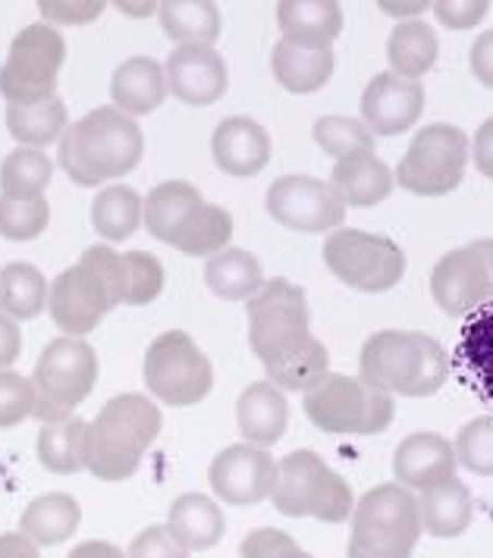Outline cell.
Segmentation results:
<instances>
[{"mask_svg":"<svg viewBox=\"0 0 493 558\" xmlns=\"http://www.w3.org/2000/svg\"><path fill=\"white\" fill-rule=\"evenodd\" d=\"M309 324V299L289 279H270L249 299V345L277 389L309 392L330 374V355Z\"/></svg>","mask_w":493,"mask_h":558,"instance_id":"1","label":"cell"},{"mask_svg":"<svg viewBox=\"0 0 493 558\" xmlns=\"http://www.w3.org/2000/svg\"><path fill=\"white\" fill-rule=\"evenodd\" d=\"M145 151V135L139 123L117 107H98L79 123L67 126L57 160L63 173L82 189L113 182L139 167Z\"/></svg>","mask_w":493,"mask_h":558,"instance_id":"2","label":"cell"},{"mask_svg":"<svg viewBox=\"0 0 493 558\" xmlns=\"http://www.w3.org/2000/svg\"><path fill=\"white\" fill-rule=\"evenodd\" d=\"M160 408L142 392L110 399L85 427V468L105 483L130 481L160 433Z\"/></svg>","mask_w":493,"mask_h":558,"instance_id":"3","label":"cell"},{"mask_svg":"<svg viewBox=\"0 0 493 558\" xmlns=\"http://www.w3.org/2000/svg\"><path fill=\"white\" fill-rule=\"evenodd\" d=\"M127 305V257L95 245L51 282V320L70 336L92 332L113 307Z\"/></svg>","mask_w":493,"mask_h":558,"instance_id":"4","label":"cell"},{"mask_svg":"<svg viewBox=\"0 0 493 558\" xmlns=\"http://www.w3.org/2000/svg\"><path fill=\"white\" fill-rule=\"evenodd\" d=\"M359 367L364 383L406 399H428L449 377V357L441 342L416 330L374 332L364 342Z\"/></svg>","mask_w":493,"mask_h":558,"instance_id":"5","label":"cell"},{"mask_svg":"<svg viewBox=\"0 0 493 558\" xmlns=\"http://www.w3.org/2000/svg\"><path fill=\"white\" fill-rule=\"evenodd\" d=\"M421 533L412 489L402 483L374 486L352 508L349 558H412Z\"/></svg>","mask_w":493,"mask_h":558,"instance_id":"6","label":"cell"},{"mask_svg":"<svg viewBox=\"0 0 493 558\" xmlns=\"http://www.w3.org/2000/svg\"><path fill=\"white\" fill-rule=\"evenodd\" d=\"M270 499L286 518H317L327 524L349 521L356 508L349 483L312 449H296L277 461V486Z\"/></svg>","mask_w":493,"mask_h":558,"instance_id":"7","label":"cell"},{"mask_svg":"<svg viewBox=\"0 0 493 558\" xmlns=\"http://www.w3.org/2000/svg\"><path fill=\"white\" fill-rule=\"evenodd\" d=\"M305 414L314 427L334 436H377L393 424V396L362 377L327 374L305 392Z\"/></svg>","mask_w":493,"mask_h":558,"instance_id":"8","label":"cell"},{"mask_svg":"<svg viewBox=\"0 0 493 558\" xmlns=\"http://www.w3.org/2000/svg\"><path fill=\"white\" fill-rule=\"evenodd\" d=\"M98 383V355L95 349L76 339V336H60L48 342L41 352L32 386H35V414L41 424H60L70 417V411L82 405Z\"/></svg>","mask_w":493,"mask_h":558,"instance_id":"9","label":"cell"},{"mask_svg":"<svg viewBox=\"0 0 493 558\" xmlns=\"http://www.w3.org/2000/svg\"><path fill=\"white\" fill-rule=\"evenodd\" d=\"M468 154H471V142L462 129L434 123V126L421 129L412 138L393 179L399 182V189L412 195L441 198L453 189H459V182L466 177Z\"/></svg>","mask_w":493,"mask_h":558,"instance_id":"10","label":"cell"},{"mask_svg":"<svg viewBox=\"0 0 493 558\" xmlns=\"http://www.w3.org/2000/svg\"><path fill=\"white\" fill-rule=\"evenodd\" d=\"M63 60V35L48 23H32L7 51V63L0 66V95L10 104L51 101Z\"/></svg>","mask_w":493,"mask_h":558,"instance_id":"11","label":"cell"},{"mask_svg":"<svg viewBox=\"0 0 493 558\" xmlns=\"http://www.w3.org/2000/svg\"><path fill=\"white\" fill-rule=\"evenodd\" d=\"M145 386L164 405L189 408L211 392L214 367L189 332H160L145 355Z\"/></svg>","mask_w":493,"mask_h":558,"instance_id":"12","label":"cell"},{"mask_svg":"<svg viewBox=\"0 0 493 558\" xmlns=\"http://www.w3.org/2000/svg\"><path fill=\"white\" fill-rule=\"evenodd\" d=\"M327 270L359 292H387L406 277V254L402 248L377 232L362 229H339L324 242Z\"/></svg>","mask_w":493,"mask_h":558,"instance_id":"13","label":"cell"},{"mask_svg":"<svg viewBox=\"0 0 493 558\" xmlns=\"http://www.w3.org/2000/svg\"><path fill=\"white\" fill-rule=\"evenodd\" d=\"M431 292L449 317H468L478 307L493 305V239L443 254L431 274Z\"/></svg>","mask_w":493,"mask_h":558,"instance_id":"14","label":"cell"},{"mask_svg":"<svg viewBox=\"0 0 493 558\" xmlns=\"http://www.w3.org/2000/svg\"><path fill=\"white\" fill-rule=\"evenodd\" d=\"M267 214L292 232H327L346 220V204L324 179L280 177L267 189Z\"/></svg>","mask_w":493,"mask_h":558,"instance_id":"15","label":"cell"},{"mask_svg":"<svg viewBox=\"0 0 493 558\" xmlns=\"http://www.w3.org/2000/svg\"><path fill=\"white\" fill-rule=\"evenodd\" d=\"M211 489L227 506H258L277 486V461L252 442L227 446L211 461Z\"/></svg>","mask_w":493,"mask_h":558,"instance_id":"16","label":"cell"},{"mask_svg":"<svg viewBox=\"0 0 493 558\" xmlns=\"http://www.w3.org/2000/svg\"><path fill=\"white\" fill-rule=\"evenodd\" d=\"M424 113V88L421 82L381 73L368 82L362 95V123L371 135H399L409 132Z\"/></svg>","mask_w":493,"mask_h":558,"instance_id":"17","label":"cell"},{"mask_svg":"<svg viewBox=\"0 0 493 558\" xmlns=\"http://www.w3.org/2000/svg\"><path fill=\"white\" fill-rule=\"evenodd\" d=\"M167 88L189 107H211L214 101L224 98L230 73L224 57L214 48L202 45H182L167 57Z\"/></svg>","mask_w":493,"mask_h":558,"instance_id":"18","label":"cell"},{"mask_svg":"<svg viewBox=\"0 0 493 558\" xmlns=\"http://www.w3.org/2000/svg\"><path fill=\"white\" fill-rule=\"evenodd\" d=\"M456 449L441 433H412L393 452V474L406 489H428L456 477Z\"/></svg>","mask_w":493,"mask_h":558,"instance_id":"19","label":"cell"},{"mask_svg":"<svg viewBox=\"0 0 493 558\" xmlns=\"http://www.w3.org/2000/svg\"><path fill=\"white\" fill-rule=\"evenodd\" d=\"M211 154L214 163L230 177H258L270 160V135L249 117H230L214 129Z\"/></svg>","mask_w":493,"mask_h":558,"instance_id":"20","label":"cell"},{"mask_svg":"<svg viewBox=\"0 0 493 558\" xmlns=\"http://www.w3.org/2000/svg\"><path fill=\"white\" fill-rule=\"evenodd\" d=\"M453 364L459 377L478 392V399L493 408V305L468 314L453 352Z\"/></svg>","mask_w":493,"mask_h":558,"instance_id":"21","label":"cell"},{"mask_svg":"<svg viewBox=\"0 0 493 558\" xmlns=\"http://www.w3.org/2000/svg\"><path fill=\"white\" fill-rule=\"evenodd\" d=\"M277 26L289 45L330 51L342 32V10L334 0H284L277 3Z\"/></svg>","mask_w":493,"mask_h":558,"instance_id":"22","label":"cell"},{"mask_svg":"<svg viewBox=\"0 0 493 558\" xmlns=\"http://www.w3.org/2000/svg\"><path fill=\"white\" fill-rule=\"evenodd\" d=\"M236 421H239L242 436L258 449L280 442L286 433V421H289L284 389H277L270 380L245 386L239 396V405H236Z\"/></svg>","mask_w":493,"mask_h":558,"instance_id":"23","label":"cell"},{"mask_svg":"<svg viewBox=\"0 0 493 558\" xmlns=\"http://www.w3.org/2000/svg\"><path fill=\"white\" fill-rule=\"evenodd\" d=\"M330 185L346 207H374V204L387 202L396 179L377 154L362 151L337 160Z\"/></svg>","mask_w":493,"mask_h":558,"instance_id":"24","label":"cell"},{"mask_svg":"<svg viewBox=\"0 0 493 558\" xmlns=\"http://www.w3.org/2000/svg\"><path fill=\"white\" fill-rule=\"evenodd\" d=\"M167 73L152 57H130L127 63L117 66L110 78V98L113 107L123 110L127 117H142L157 110L167 98Z\"/></svg>","mask_w":493,"mask_h":558,"instance_id":"25","label":"cell"},{"mask_svg":"<svg viewBox=\"0 0 493 558\" xmlns=\"http://www.w3.org/2000/svg\"><path fill=\"white\" fill-rule=\"evenodd\" d=\"M471 489L459 477L434 483L421 489L418 499V514H421V531L434 539H456L468 531L471 524Z\"/></svg>","mask_w":493,"mask_h":558,"instance_id":"26","label":"cell"},{"mask_svg":"<svg viewBox=\"0 0 493 558\" xmlns=\"http://www.w3.org/2000/svg\"><path fill=\"white\" fill-rule=\"evenodd\" d=\"M202 204H205V198H202V192L192 182H182V179L160 182L145 198V227H148V232L155 235L157 242L173 245L177 235L195 217V210Z\"/></svg>","mask_w":493,"mask_h":558,"instance_id":"27","label":"cell"},{"mask_svg":"<svg viewBox=\"0 0 493 558\" xmlns=\"http://www.w3.org/2000/svg\"><path fill=\"white\" fill-rule=\"evenodd\" d=\"M167 527L189 553H202L220 543L227 521H224L220 506L205 493H185L170 506Z\"/></svg>","mask_w":493,"mask_h":558,"instance_id":"28","label":"cell"},{"mask_svg":"<svg viewBox=\"0 0 493 558\" xmlns=\"http://www.w3.org/2000/svg\"><path fill=\"white\" fill-rule=\"evenodd\" d=\"M82 508L70 493H45L32 499L20 518V533H26L35 546H60L79 531Z\"/></svg>","mask_w":493,"mask_h":558,"instance_id":"29","label":"cell"},{"mask_svg":"<svg viewBox=\"0 0 493 558\" xmlns=\"http://www.w3.org/2000/svg\"><path fill=\"white\" fill-rule=\"evenodd\" d=\"M160 28L177 45L211 48L220 38V10L211 0H164L157 3Z\"/></svg>","mask_w":493,"mask_h":558,"instance_id":"30","label":"cell"},{"mask_svg":"<svg viewBox=\"0 0 493 558\" xmlns=\"http://www.w3.org/2000/svg\"><path fill=\"white\" fill-rule=\"evenodd\" d=\"M274 78L292 95H312L334 76V51H312L289 41H277L270 57Z\"/></svg>","mask_w":493,"mask_h":558,"instance_id":"31","label":"cell"},{"mask_svg":"<svg viewBox=\"0 0 493 558\" xmlns=\"http://www.w3.org/2000/svg\"><path fill=\"white\" fill-rule=\"evenodd\" d=\"M205 282L211 286L214 295L227 299V302H242L252 299L264 286L258 257L245 248H224L205 264Z\"/></svg>","mask_w":493,"mask_h":558,"instance_id":"32","label":"cell"},{"mask_svg":"<svg viewBox=\"0 0 493 558\" xmlns=\"http://www.w3.org/2000/svg\"><path fill=\"white\" fill-rule=\"evenodd\" d=\"M437 51H441L437 35L428 23H421V20L399 23L387 41V60L393 66L389 73L418 82L437 63Z\"/></svg>","mask_w":493,"mask_h":558,"instance_id":"33","label":"cell"},{"mask_svg":"<svg viewBox=\"0 0 493 558\" xmlns=\"http://www.w3.org/2000/svg\"><path fill=\"white\" fill-rule=\"evenodd\" d=\"M67 104L53 95L51 101L41 104H10L7 107V129L23 148H45L67 132Z\"/></svg>","mask_w":493,"mask_h":558,"instance_id":"34","label":"cell"},{"mask_svg":"<svg viewBox=\"0 0 493 558\" xmlns=\"http://www.w3.org/2000/svg\"><path fill=\"white\" fill-rule=\"evenodd\" d=\"M48 279L26 260H13L0 270V311L13 320H32L48 307Z\"/></svg>","mask_w":493,"mask_h":558,"instance_id":"35","label":"cell"},{"mask_svg":"<svg viewBox=\"0 0 493 558\" xmlns=\"http://www.w3.org/2000/svg\"><path fill=\"white\" fill-rule=\"evenodd\" d=\"M145 220V202L130 185H107L92 202V223L107 242H123Z\"/></svg>","mask_w":493,"mask_h":558,"instance_id":"36","label":"cell"},{"mask_svg":"<svg viewBox=\"0 0 493 558\" xmlns=\"http://www.w3.org/2000/svg\"><path fill=\"white\" fill-rule=\"evenodd\" d=\"M51 157L38 148H16L0 163V195L7 198H45L51 185Z\"/></svg>","mask_w":493,"mask_h":558,"instance_id":"37","label":"cell"},{"mask_svg":"<svg viewBox=\"0 0 493 558\" xmlns=\"http://www.w3.org/2000/svg\"><path fill=\"white\" fill-rule=\"evenodd\" d=\"M85 421L67 417L60 424H45L38 433V461L53 474H76L85 468Z\"/></svg>","mask_w":493,"mask_h":558,"instance_id":"38","label":"cell"},{"mask_svg":"<svg viewBox=\"0 0 493 558\" xmlns=\"http://www.w3.org/2000/svg\"><path fill=\"white\" fill-rule=\"evenodd\" d=\"M230 235H233V217L224 207L205 202L177 235L173 248L189 254V257H214V254L227 248Z\"/></svg>","mask_w":493,"mask_h":558,"instance_id":"39","label":"cell"},{"mask_svg":"<svg viewBox=\"0 0 493 558\" xmlns=\"http://www.w3.org/2000/svg\"><path fill=\"white\" fill-rule=\"evenodd\" d=\"M314 142L321 151L337 157V160L349 157V154L374 151V135L356 117H321L314 123Z\"/></svg>","mask_w":493,"mask_h":558,"instance_id":"40","label":"cell"},{"mask_svg":"<svg viewBox=\"0 0 493 558\" xmlns=\"http://www.w3.org/2000/svg\"><path fill=\"white\" fill-rule=\"evenodd\" d=\"M51 223L45 198H7L0 195V235L10 242H32Z\"/></svg>","mask_w":493,"mask_h":558,"instance_id":"41","label":"cell"},{"mask_svg":"<svg viewBox=\"0 0 493 558\" xmlns=\"http://www.w3.org/2000/svg\"><path fill=\"white\" fill-rule=\"evenodd\" d=\"M456 461L478 474V477H493V417H474L462 430L456 433Z\"/></svg>","mask_w":493,"mask_h":558,"instance_id":"42","label":"cell"},{"mask_svg":"<svg viewBox=\"0 0 493 558\" xmlns=\"http://www.w3.org/2000/svg\"><path fill=\"white\" fill-rule=\"evenodd\" d=\"M127 257V305H148L164 289V267L155 254L130 252Z\"/></svg>","mask_w":493,"mask_h":558,"instance_id":"43","label":"cell"},{"mask_svg":"<svg viewBox=\"0 0 493 558\" xmlns=\"http://www.w3.org/2000/svg\"><path fill=\"white\" fill-rule=\"evenodd\" d=\"M35 414V386L23 374L0 371V430L23 424Z\"/></svg>","mask_w":493,"mask_h":558,"instance_id":"44","label":"cell"},{"mask_svg":"<svg viewBox=\"0 0 493 558\" xmlns=\"http://www.w3.org/2000/svg\"><path fill=\"white\" fill-rule=\"evenodd\" d=\"M107 3L101 0H41L38 10L41 16L51 23H60V26H82V23H92L105 13Z\"/></svg>","mask_w":493,"mask_h":558,"instance_id":"45","label":"cell"},{"mask_svg":"<svg viewBox=\"0 0 493 558\" xmlns=\"http://www.w3.org/2000/svg\"><path fill=\"white\" fill-rule=\"evenodd\" d=\"M130 558H189V549L170 533V527H148L132 539Z\"/></svg>","mask_w":493,"mask_h":558,"instance_id":"46","label":"cell"},{"mask_svg":"<svg viewBox=\"0 0 493 558\" xmlns=\"http://www.w3.org/2000/svg\"><path fill=\"white\" fill-rule=\"evenodd\" d=\"M434 16L441 20L443 26L456 28V32H466V28H474L491 10L488 0H437L431 3Z\"/></svg>","mask_w":493,"mask_h":558,"instance_id":"47","label":"cell"},{"mask_svg":"<svg viewBox=\"0 0 493 558\" xmlns=\"http://www.w3.org/2000/svg\"><path fill=\"white\" fill-rule=\"evenodd\" d=\"M296 539L289 533L277 531V527H261V531L249 533L239 546L242 558H277L286 549H292Z\"/></svg>","mask_w":493,"mask_h":558,"instance_id":"48","label":"cell"},{"mask_svg":"<svg viewBox=\"0 0 493 558\" xmlns=\"http://www.w3.org/2000/svg\"><path fill=\"white\" fill-rule=\"evenodd\" d=\"M471 73L481 85L493 88V28L491 32H481L471 45Z\"/></svg>","mask_w":493,"mask_h":558,"instance_id":"49","label":"cell"},{"mask_svg":"<svg viewBox=\"0 0 493 558\" xmlns=\"http://www.w3.org/2000/svg\"><path fill=\"white\" fill-rule=\"evenodd\" d=\"M20 352H23V332L13 317L0 311V371H7L20 357Z\"/></svg>","mask_w":493,"mask_h":558,"instance_id":"50","label":"cell"},{"mask_svg":"<svg viewBox=\"0 0 493 558\" xmlns=\"http://www.w3.org/2000/svg\"><path fill=\"white\" fill-rule=\"evenodd\" d=\"M474 167L481 170V177L493 179V117L484 126L474 132Z\"/></svg>","mask_w":493,"mask_h":558,"instance_id":"51","label":"cell"},{"mask_svg":"<svg viewBox=\"0 0 493 558\" xmlns=\"http://www.w3.org/2000/svg\"><path fill=\"white\" fill-rule=\"evenodd\" d=\"M0 558H41L26 533H0Z\"/></svg>","mask_w":493,"mask_h":558,"instance_id":"52","label":"cell"},{"mask_svg":"<svg viewBox=\"0 0 493 558\" xmlns=\"http://www.w3.org/2000/svg\"><path fill=\"white\" fill-rule=\"evenodd\" d=\"M67 558H130V556H127L120 546L107 543V539H85V543H79L76 549H73Z\"/></svg>","mask_w":493,"mask_h":558,"instance_id":"53","label":"cell"},{"mask_svg":"<svg viewBox=\"0 0 493 558\" xmlns=\"http://www.w3.org/2000/svg\"><path fill=\"white\" fill-rule=\"evenodd\" d=\"M387 16H399V20H412L418 13H424L431 3L428 0H402V3H396V0H381L377 3Z\"/></svg>","mask_w":493,"mask_h":558,"instance_id":"54","label":"cell"},{"mask_svg":"<svg viewBox=\"0 0 493 558\" xmlns=\"http://www.w3.org/2000/svg\"><path fill=\"white\" fill-rule=\"evenodd\" d=\"M117 7L127 10V13H139V16H142V13H152L157 3H117Z\"/></svg>","mask_w":493,"mask_h":558,"instance_id":"55","label":"cell"},{"mask_svg":"<svg viewBox=\"0 0 493 558\" xmlns=\"http://www.w3.org/2000/svg\"><path fill=\"white\" fill-rule=\"evenodd\" d=\"M277 558H312L305 549H299V546H292V549H286V553H280Z\"/></svg>","mask_w":493,"mask_h":558,"instance_id":"56","label":"cell"}]
</instances>
